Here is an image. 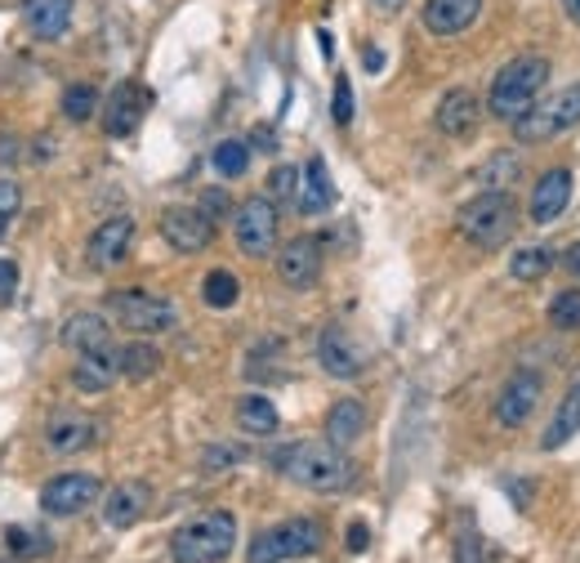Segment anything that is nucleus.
<instances>
[{"mask_svg":"<svg viewBox=\"0 0 580 563\" xmlns=\"http://www.w3.org/2000/svg\"><path fill=\"white\" fill-rule=\"evenodd\" d=\"M273 470H282L291 483H299L308 492H344L354 483V461H348L344 447H335L330 438H304V442L277 447Z\"/></svg>","mask_w":580,"mask_h":563,"instance_id":"1","label":"nucleus"},{"mask_svg":"<svg viewBox=\"0 0 580 563\" xmlns=\"http://www.w3.org/2000/svg\"><path fill=\"white\" fill-rule=\"evenodd\" d=\"M518 229V206L509 192H478L455 210V233L478 247V251H500Z\"/></svg>","mask_w":580,"mask_h":563,"instance_id":"2","label":"nucleus"},{"mask_svg":"<svg viewBox=\"0 0 580 563\" xmlns=\"http://www.w3.org/2000/svg\"><path fill=\"white\" fill-rule=\"evenodd\" d=\"M545 81H549V59H540V54H518L514 63H505V67L496 72L492 94H487V112H492V117H500V122L523 117V112L540 98Z\"/></svg>","mask_w":580,"mask_h":563,"instance_id":"3","label":"nucleus"},{"mask_svg":"<svg viewBox=\"0 0 580 563\" xmlns=\"http://www.w3.org/2000/svg\"><path fill=\"white\" fill-rule=\"evenodd\" d=\"M232 545H238V519L228 510H205L170 536V559L175 563H223Z\"/></svg>","mask_w":580,"mask_h":563,"instance_id":"4","label":"nucleus"},{"mask_svg":"<svg viewBox=\"0 0 580 563\" xmlns=\"http://www.w3.org/2000/svg\"><path fill=\"white\" fill-rule=\"evenodd\" d=\"M509 126H514V139H518V144H549V139H558V135L576 131V126H580V81L567 85L562 94L545 98V103H531L523 117H514Z\"/></svg>","mask_w":580,"mask_h":563,"instance_id":"5","label":"nucleus"},{"mask_svg":"<svg viewBox=\"0 0 580 563\" xmlns=\"http://www.w3.org/2000/svg\"><path fill=\"white\" fill-rule=\"evenodd\" d=\"M107 313L122 322L126 331H135V335H166V331H175V322H179L175 300H166V295H157V291H148V286L112 291V295H107Z\"/></svg>","mask_w":580,"mask_h":563,"instance_id":"6","label":"nucleus"},{"mask_svg":"<svg viewBox=\"0 0 580 563\" xmlns=\"http://www.w3.org/2000/svg\"><path fill=\"white\" fill-rule=\"evenodd\" d=\"M321 523L317 519H282V523H273V528H264L255 541H251V550H246V559L251 563H286V559H308V554H317L321 550Z\"/></svg>","mask_w":580,"mask_h":563,"instance_id":"7","label":"nucleus"},{"mask_svg":"<svg viewBox=\"0 0 580 563\" xmlns=\"http://www.w3.org/2000/svg\"><path fill=\"white\" fill-rule=\"evenodd\" d=\"M277 229H282V215L273 197H246L238 215H232V233H238L242 256L251 260H264L277 251Z\"/></svg>","mask_w":580,"mask_h":563,"instance_id":"8","label":"nucleus"},{"mask_svg":"<svg viewBox=\"0 0 580 563\" xmlns=\"http://www.w3.org/2000/svg\"><path fill=\"white\" fill-rule=\"evenodd\" d=\"M161 238L170 242V251L179 256H197L214 242V219L201 206H170L161 215Z\"/></svg>","mask_w":580,"mask_h":563,"instance_id":"9","label":"nucleus"},{"mask_svg":"<svg viewBox=\"0 0 580 563\" xmlns=\"http://www.w3.org/2000/svg\"><path fill=\"white\" fill-rule=\"evenodd\" d=\"M130 247H135V219L130 215H112V219H103L98 229L89 233L85 260H89V269L107 273V269H116L130 256Z\"/></svg>","mask_w":580,"mask_h":563,"instance_id":"10","label":"nucleus"},{"mask_svg":"<svg viewBox=\"0 0 580 563\" xmlns=\"http://www.w3.org/2000/svg\"><path fill=\"white\" fill-rule=\"evenodd\" d=\"M540 394H545V385H540V376L536 372H514L505 385H500V398H496V420L505 425V429H523L531 416H536V407H540Z\"/></svg>","mask_w":580,"mask_h":563,"instance_id":"11","label":"nucleus"},{"mask_svg":"<svg viewBox=\"0 0 580 563\" xmlns=\"http://www.w3.org/2000/svg\"><path fill=\"white\" fill-rule=\"evenodd\" d=\"M98 492H103V483L94 475H59V479H50L41 488V510L54 514V519H72L85 505H94Z\"/></svg>","mask_w":580,"mask_h":563,"instance_id":"12","label":"nucleus"},{"mask_svg":"<svg viewBox=\"0 0 580 563\" xmlns=\"http://www.w3.org/2000/svg\"><path fill=\"white\" fill-rule=\"evenodd\" d=\"M144 107H148V90H144V85H135V81H122V85H116V90L107 94V103L98 107L103 131H107L112 139L135 135V131H139V122H144Z\"/></svg>","mask_w":580,"mask_h":563,"instance_id":"13","label":"nucleus"},{"mask_svg":"<svg viewBox=\"0 0 580 563\" xmlns=\"http://www.w3.org/2000/svg\"><path fill=\"white\" fill-rule=\"evenodd\" d=\"M317 363L335 380H358L367 372V354L348 341L344 326H321V335H317Z\"/></svg>","mask_w":580,"mask_h":563,"instance_id":"14","label":"nucleus"},{"mask_svg":"<svg viewBox=\"0 0 580 563\" xmlns=\"http://www.w3.org/2000/svg\"><path fill=\"white\" fill-rule=\"evenodd\" d=\"M277 278H282L291 291L317 286V278H321V242L308 238V233L291 238V242L277 251Z\"/></svg>","mask_w":580,"mask_h":563,"instance_id":"15","label":"nucleus"},{"mask_svg":"<svg viewBox=\"0 0 580 563\" xmlns=\"http://www.w3.org/2000/svg\"><path fill=\"white\" fill-rule=\"evenodd\" d=\"M433 122H437V131H442L446 139H470V135L478 131V122H483V103H478L474 90L455 85V90L442 94V103H437V112H433Z\"/></svg>","mask_w":580,"mask_h":563,"instance_id":"16","label":"nucleus"},{"mask_svg":"<svg viewBox=\"0 0 580 563\" xmlns=\"http://www.w3.org/2000/svg\"><path fill=\"white\" fill-rule=\"evenodd\" d=\"M567 206H571V170H567V166H553V170H545V175L536 179L531 201H527V215H531V223H553V219H562Z\"/></svg>","mask_w":580,"mask_h":563,"instance_id":"17","label":"nucleus"},{"mask_svg":"<svg viewBox=\"0 0 580 563\" xmlns=\"http://www.w3.org/2000/svg\"><path fill=\"white\" fill-rule=\"evenodd\" d=\"M483 14V0H424V28L433 37H460Z\"/></svg>","mask_w":580,"mask_h":563,"instance_id":"18","label":"nucleus"},{"mask_svg":"<svg viewBox=\"0 0 580 563\" xmlns=\"http://www.w3.org/2000/svg\"><path fill=\"white\" fill-rule=\"evenodd\" d=\"M23 23L36 41H59L72 28V0H23Z\"/></svg>","mask_w":580,"mask_h":563,"instance_id":"19","label":"nucleus"},{"mask_svg":"<svg viewBox=\"0 0 580 563\" xmlns=\"http://www.w3.org/2000/svg\"><path fill=\"white\" fill-rule=\"evenodd\" d=\"M63 345L72 354H98V350H112V326L103 313H72L63 322Z\"/></svg>","mask_w":580,"mask_h":563,"instance_id":"20","label":"nucleus"},{"mask_svg":"<svg viewBox=\"0 0 580 563\" xmlns=\"http://www.w3.org/2000/svg\"><path fill=\"white\" fill-rule=\"evenodd\" d=\"M94 438H98V420H89V416H54L50 429H45L50 452H59V457L85 452V447H89Z\"/></svg>","mask_w":580,"mask_h":563,"instance_id":"21","label":"nucleus"},{"mask_svg":"<svg viewBox=\"0 0 580 563\" xmlns=\"http://www.w3.org/2000/svg\"><path fill=\"white\" fill-rule=\"evenodd\" d=\"M122 367H116V354L112 350H98V354H76V367H72V385L81 394H103L116 385Z\"/></svg>","mask_w":580,"mask_h":563,"instance_id":"22","label":"nucleus"},{"mask_svg":"<svg viewBox=\"0 0 580 563\" xmlns=\"http://www.w3.org/2000/svg\"><path fill=\"white\" fill-rule=\"evenodd\" d=\"M295 206H299L304 215H326V210L335 206V184H330V170H326V161H321V157H313V161L304 166Z\"/></svg>","mask_w":580,"mask_h":563,"instance_id":"23","label":"nucleus"},{"mask_svg":"<svg viewBox=\"0 0 580 563\" xmlns=\"http://www.w3.org/2000/svg\"><path fill=\"white\" fill-rule=\"evenodd\" d=\"M148 510V488L144 483H122V488H112L107 501H103V519L107 528H135Z\"/></svg>","mask_w":580,"mask_h":563,"instance_id":"24","label":"nucleus"},{"mask_svg":"<svg viewBox=\"0 0 580 563\" xmlns=\"http://www.w3.org/2000/svg\"><path fill=\"white\" fill-rule=\"evenodd\" d=\"M367 434V407L358 398H339L330 411H326V438L335 447H354L358 438Z\"/></svg>","mask_w":580,"mask_h":563,"instance_id":"25","label":"nucleus"},{"mask_svg":"<svg viewBox=\"0 0 580 563\" xmlns=\"http://www.w3.org/2000/svg\"><path fill=\"white\" fill-rule=\"evenodd\" d=\"M576 434H580V376H576V385L567 389V398L558 403V411H553L540 447H545V452H558V447H562L567 438H576Z\"/></svg>","mask_w":580,"mask_h":563,"instance_id":"26","label":"nucleus"},{"mask_svg":"<svg viewBox=\"0 0 580 563\" xmlns=\"http://www.w3.org/2000/svg\"><path fill=\"white\" fill-rule=\"evenodd\" d=\"M116 367H122L126 380H148V376L161 372V354L148 341H130V345L116 350Z\"/></svg>","mask_w":580,"mask_h":563,"instance_id":"27","label":"nucleus"},{"mask_svg":"<svg viewBox=\"0 0 580 563\" xmlns=\"http://www.w3.org/2000/svg\"><path fill=\"white\" fill-rule=\"evenodd\" d=\"M238 425H242L246 434H255V438L277 434V407H273V398H264V394H242V403H238Z\"/></svg>","mask_w":580,"mask_h":563,"instance_id":"28","label":"nucleus"},{"mask_svg":"<svg viewBox=\"0 0 580 563\" xmlns=\"http://www.w3.org/2000/svg\"><path fill=\"white\" fill-rule=\"evenodd\" d=\"M210 166L223 175V179H242L251 170V144L246 139H219L214 153H210Z\"/></svg>","mask_w":580,"mask_h":563,"instance_id":"29","label":"nucleus"},{"mask_svg":"<svg viewBox=\"0 0 580 563\" xmlns=\"http://www.w3.org/2000/svg\"><path fill=\"white\" fill-rule=\"evenodd\" d=\"M59 107H63V117H67V122L81 126V122L98 117V90H94L89 81H76V85L63 90V103H59Z\"/></svg>","mask_w":580,"mask_h":563,"instance_id":"30","label":"nucleus"},{"mask_svg":"<svg viewBox=\"0 0 580 563\" xmlns=\"http://www.w3.org/2000/svg\"><path fill=\"white\" fill-rule=\"evenodd\" d=\"M549 269H553V251L549 247H523V251L509 256V273L518 282H540Z\"/></svg>","mask_w":580,"mask_h":563,"instance_id":"31","label":"nucleus"},{"mask_svg":"<svg viewBox=\"0 0 580 563\" xmlns=\"http://www.w3.org/2000/svg\"><path fill=\"white\" fill-rule=\"evenodd\" d=\"M201 300L210 304V309H232L242 300V282L232 278L228 269H214V273H205V282H201Z\"/></svg>","mask_w":580,"mask_h":563,"instance_id":"32","label":"nucleus"},{"mask_svg":"<svg viewBox=\"0 0 580 563\" xmlns=\"http://www.w3.org/2000/svg\"><path fill=\"white\" fill-rule=\"evenodd\" d=\"M514 175H518V157H514V153H500V157H492V161L483 166L478 184H483V192H505V188L514 184Z\"/></svg>","mask_w":580,"mask_h":563,"instance_id":"33","label":"nucleus"},{"mask_svg":"<svg viewBox=\"0 0 580 563\" xmlns=\"http://www.w3.org/2000/svg\"><path fill=\"white\" fill-rule=\"evenodd\" d=\"M549 326L553 331H580V291H558L549 300Z\"/></svg>","mask_w":580,"mask_h":563,"instance_id":"34","label":"nucleus"},{"mask_svg":"<svg viewBox=\"0 0 580 563\" xmlns=\"http://www.w3.org/2000/svg\"><path fill=\"white\" fill-rule=\"evenodd\" d=\"M19 210H23V188H19L14 179H0V238L14 229Z\"/></svg>","mask_w":580,"mask_h":563,"instance_id":"35","label":"nucleus"},{"mask_svg":"<svg viewBox=\"0 0 580 563\" xmlns=\"http://www.w3.org/2000/svg\"><path fill=\"white\" fill-rule=\"evenodd\" d=\"M268 197L282 206V201H295L299 197V170L295 166H277L273 175H268Z\"/></svg>","mask_w":580,"mask_h":563,"instance_id":"36","label":"nucleus"},{"mask_svg":"<svg viewBox=\"0 0 580 563\" xmlns=\"http://www.w3.org/2000/svg\"><path fill=\"white\" fill-rule=\"evenodd\" d=\"M330 122H335V126H348V122H354V85H348V76H335V94H330Z\"/></svg>","mask_w":580,"mask_h":563,"instance_id":"37","label":"nucleus"},{"mask_svg":"<svg viewBox=\"0 0 580 563\" xmlns=\"http://www.w3.org/2000/svg\"><path fill=\"white\" fill-rule=\"evenodd\" d=\"M242 461H246V452H242V447H228V442H219V447H205L201 470L219 475V470H228V466H242Z\"/></svg>","mask_w":580,"mask_h":563,"instance_id":"38","label":"nucleus"},{"mask_svg":"<svg viewBox=\"0 0 580 563\" xmlns=\"http://www.w3.org/2000/svg\"><path fill=\"white\" fill-rule=\"evenodd\" d=\"M455 554H460V563H483V545H478L474 519H464V523H460V536H455Z\"/></svg>","mask_w":580,"mask_h":563,"instance_id":"39","label":"nucleus"},{"mask_svg":"<svg viewBox=\"0 0 580 563\" xmlns=\"http://www.w3.org/2000/svg\"><path fill=\"white\" fill-rule=\"evenodd\" d=\"M36 541H41V536H36V532H28V528H10V532H6V545H10L14 554H23V559H32V554H41V550H45V545H36Z\"/></svg>","mask_w":580,"mask_h":563,"instance_id":"40","label":"nucleus"},{"mask_svg":"<svg viewBox=\"0 0 580 563\" xmlns=\"http://www.w3.org/2000/svg\"><path fill=\"white\" fill-rule=\"evenodd\" d=\"M19 291V264L14 260H0V304Z\"/></svg>","mask_w":580,"mask_h":563,"instance_id":"41","label":"nucleus"},{"mask_svg":"<svg viewBox=\"0 0 580 563\" xmlns=\"http://www.w3.org/2000/svg\"><path fill=\"white\" fill-rule=\"evenodd\" d=\"M371 545V532H367V523H354V528H348V550H354V554H362Z\"/></svg>","mask_w":580,"mask_h":563,"instance_id":"42","label":"nucleus"},{"mask_svg":"<svg viewBox=\"0 0 580 563\" xmlns=\"http://www.w3.org/2000/svg\"><path fill=\"white\" fill-rule=\"evenodd\" d=\"M201 210H205V215H210V219H219V215H223V210H228V197H223V192H219V188H214V192H205V197H201Z\"/></svg>","mask_w":580,"mask_h":563,"instance_id":"43","label":"nucleus"},{"mask_svg":"<svg viewBox=\"0 0 580 563\" xmlns=\"http://www.w3.org/2000/svg\"><path fill=\"white\" fill-rule=\"evenodd\" d=\"M19 157H23V139L0 135V161H19Z\"/></svg>","mask_w":580,"mask_h":563,"instance_id":"44","label":"nucleus"},{"mask_svg":"<svg viewBox=\"0 0 580 563\" xmlns=\"http://www.w3.org/2000/svg\"><path fill=\"white\" fill-rule=\"evenodd\" d=\"M562 264H567V269H571V273H576V278H580V242H576V247H567V251H562Z\"/></svg>","mask_w":580,"mask_h":563,"instance_id":"45","label":"nucleus"},{"mask_svg":"<svg viewBox=\"0 0 580 563\" xmlns=\"http://www.w3.org/2000/svg\"><path fill=\"white\" fill-rule=\"evenodd\" d=\"M371 6H376L380 14H398V10L407 6V0H371Z\"/></svg>","mask_w":580,"mask_h":563,"instance_id":"46","label":"nucleus"},{"mask_svg":"<svg viewBox=\"0 0 580 563\" xmlns=\"http://www.w3.org/2000/svg\"><path fill=\"white\" fill-rule=\"evenodd\" d=\"M362 63H367L371 72H380V67H384V54H380V50H367V54H362Z\"/></svg>","mask_w":580,"mask_h":563,"instance_id":"47","label":"nucleus"},{"mask_svg":"<svg viewBox=\"0 0 580 563\" xmlns=\"http://www.w3.org/2000/svg\"><path fill=\"white\" fill-rule=\"evenodd\" d=\"M562 10H567L571 23H580V0H562Z\"/></svg>","mask_w":580,"mask_h":563,"instance_id":"48","label":"nucleus"}]
</instances>
